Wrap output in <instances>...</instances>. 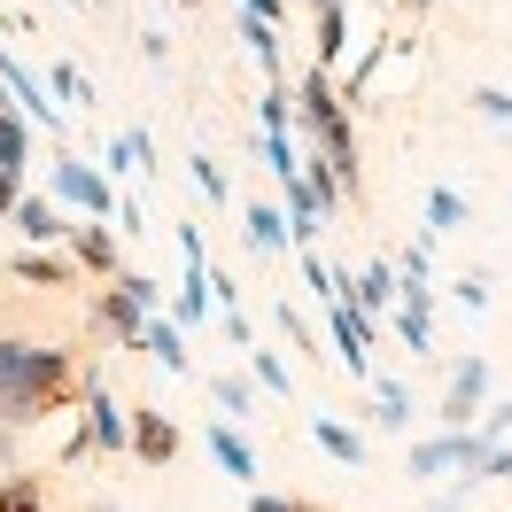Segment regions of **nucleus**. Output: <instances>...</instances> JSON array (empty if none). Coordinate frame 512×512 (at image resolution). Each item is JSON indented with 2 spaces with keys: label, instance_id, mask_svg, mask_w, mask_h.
<instances>
[{
  "label": "nucleus",
  "instance_id": "f257e3e1",
  "mask_svg": "<svg viewBox=\"0 0 512 512\" xmlns=\"http://www.w3.org/2000/svg\"><path fill=\"white\" fill-rule=\"evenodd\" d=\"M86 404V365L70 342H47L32 326H0V427H39V419Z\"/></svg>",
  "mask_w": 512,
  "mask_h": 512
},
{
  "label": "nucleus",
  "instance_id": "f03ea898",
  "mask_svg": "<svg viewBox=\"0 0 512 512\" xmlns=\"http://www.w3.org/2000/svg\"><path fill=\"white\" fill-rule=\"evenodd\" d=\"M489 458V443H481L474 427H443V435H427V443H412V458H404V474L412 481H435V474H466V489H474V466Z\"/></svg>",
  "mask_w": 512,
  "mask_h": 512
},
{
  "label": "nucleus",
  "instance_id": "7ed1b4c3",
  "mask_svg": "<svg viewBox=\"0 0 512 512\" xmlns=\"http://www.w3.org/2000/svg\"><path fill=\"white\" fill-rule=\"evenodd\" d=\"M55 202H70L78 218H117V187L86 156H55Z\"/></svg>",
  "mask_w": 512,
  "mask_h": 512
},
{
  "label": "nucleus",
  "instance_id": "20e7f679",
  "mask_svg": "<svg viewBox=\"0 0 512 512\" xmlns=\"http://www.w3.org/2000/svg\"><path fill=\"white\" fill-rule=\"evenodd\" d=\"M481 412H489V365H481V357H466V365H450L435 419H443V427H474Z\"/></svg>",
  "mask_w": 512,
  "mask_h": 512
},
{
  "label": "nucleus",
  "instance_id": "39448f33",
  "mask_svg": "<svg viewBox=\"0 0 512 512\" xmlns=\"http://www.w3.org/2000/svg\"><path fill=\"white\" fill-rule=\"evenodd\" d=\"M86 450H125V412L101 381H86V427L63 443V458H86Z\"/></svg>",
  "mask_w": 512,
  "mask_h": 512
},
{
  "label": "nucleus",
  "instance_id": "423d86ee",
  "mask_svg": "<svg viewBox=\"0 0 512 512\" xmlns=\"http://www.w3.org/2000/svg\"><path fill=\"white\" fill-rule=\"evenodd\" d=\"M326 326H334V357L350 365V381H373V357H365V350H373V319L334 295V303H326Z\"/></svg>",
  "mask_w": 512,
  "mask_h": 512
},
{
  "label": "nucleus",
  "instance_id": "0eeeda50",
  "mask_svg": "<svg viewBox=\"0 0 512 512\" xmlns=\"http://www.w3.org/2000/svg\"><path fill=\"white\" fill-rule=\"evenodd\" d=\"M125 450L140 466H171V458H179V427H171L156 404H132L125 412Z\"/></svg>",
  "mask_w": 512,
  "mask_h": 512
},
{
  "label": "nucleus",
  "instance_id": "6e6552de",
  "mask_svg": "<svg viewBox=\"0 0 512 512\" xmlns=\"http://www.w3.org/2000/svg\"><path fill=\"white\" fill-rule=\"evenodd\" d=\"M63 241H70V264H78V272H94V280H117V272H125V249H117V233L101 218H78Z\"/></svg>",
  "mask_w": 512,
  "mask_h": 512
},
{
  "label": "nucleus",
  "instance_id": "1a4fd4ad",
  "mask_svg": "<svg viewBox=\"0 0 512 512\" xmlns=\"http://www.w3.org/2000/svg\"><path fill=\"white\" fill-rule=\"evenodd\" d=\"M94 326L109 334V342L140 350V334H148V311H140V303H132V295L117 288V280H101V288H94Z\"/></svg>",
  "mask_w": 512,
  "mask_h": 512
},
{
  "label": "nucleus",
  "instance_id": "9d476101",
  "mask_svg": "<svg viewBox=\"0 0 512 512\" xmlns=\"http://www.w3.org/2000/svg\"><path fill=\"white\" fill-rule=\"evenodd\" d=\"M0 272H8L16 288H78V264H70V256H55V249H16Z\"/></svg>",
  "mask_w": 512,
  "mask_h": 512
},
{
  "label": "nucleus",
  "instance_id": "9b49d317",
  "mask_svg": "<svg viewBox=\"0 0 512 512\" xmlns=\"http://www.w3.org/2000/svg\"><path fill=\"white\" fill-rule=\"evenodd\" d=\"M16 233H24L32 249H55V241L70 233L63 202H55V194H24V202H16Z\"/></svg>",
  "mask_w": 512,
  "mask_h": 512
},
{
  "label": "nucleus",
  "instance_id": "f8f14e48",
  "mask_svg": "<svg viewBox=\"0 0 512 512\" xmlns=\"http://www.w3.org/2000/svg\"><path fill=\"white\" fill-rule=\"evenodd\" d=\"M210 458H218L225 481H256V450H249V435H241L233 419H210Z\"/></svg>",
  "mask_w": 512,
  "mask_h": 512
},
{
  "label": "nucleus",
  "instance_id": "ddd939ff",
  "mask_svg": "<svg viewBox=\"0 0 512 512\" xmlns=\"http://www.w3.org/2000/svg\"><path fill=\"white\" fill-rule=\"evenodd\" d=\"M350 303L365 311V319H373V311H388V303H396V264H381V256H373V264H357Z\"/></svg>",
  "mask_w": 512,
  "mask_h": 512
},
{
  "label": "nucleus",
  "instance_id": "4468645a",
  "mask_svg": "<svg viewBox=\"0 0 512 512\" xmlns=\"http://www.w3.org/2000/svg\"><path fill=\"white\" fill-rule=\"evenodd\" d=\"M311 443H319L326 458H334V466H365V435H357V427H342L334 412H319V419H311Z\"/></svg>",
  "mask_w": 512,
  "mask_h": 512
},
{
  "label": "nucleus",
  "instance_id": "2eb2a0df",
  "mask_svg": "<svg viewBox=\"0 0 512 512\" xmlns=\"http://www.w3.org/2000/svg\"><path fill=\"white\" fill-rule=\"evenodd\" d=\"M466 225H474V202H466V194L427 187V241H435V233H466Z\"/></svg>",
  "mask_w": 512,
  "mask_h": 512
},
{
  "label": "nucleus",
  "instance_id": "dca6fc26",
  "mask_svg": "<svg viewBox=\"0 0 512 512\" xmlns=\"http://www.w3.org/2000/svg\"><path fill=\"white\" fill-rule=\"evenodd\" d=\"M109 163H117V171H148V179H156L163 171V156H156V132H117V140H109Z\"/></svg>",
  "mask_w": 512,
  "mask_h": 512
},
{
  "label": "nucleus",
  "instance_id": "f3484780",
  "mask_svg": "<svg viewBox=\"0 0 512 512\" xmlns=\"http://www.w3.org/2000/svg\"><path fill=\"white\" fill-rule=\"evenodd\" d=\"M140 350H156V357H163V373H194V350H187V334H179L171 319H148Z\"/></svg>",
  "mask_w": 512,
  "mask_h": 512
},
{
  "label": "nucleus",
  "instance_id": "a211bd4d",
  "mask_svg": "<svg viewBox=\"0 0 512 512\" xmlns=\"http://www.w3.org/2000/svg\"><path fill=\"white\" fill-rule=\"evenodd\" d=\"M233 32L249 39V55H256V70H264V86H280V24H256V16H241Z\"/></svg>",
  "mask_w": 512,
  "mask_h": 512
},
{
  "label": "nucleus",
  "instance_id": "6ab92c4d",
  "mask_svg": "<svg viewBox=\"0 0 512 512\" xmlns=\"http://www.w3.org/2000/svg\"><path fill=\"white\" fill-rule=\"evenodd\" d=\"M249 249L256 256H280V249H288V218H280L272 202H249Z\"/></svg>",
  "mask_w": 512,
  "mask_h": 512
},
{
  "label": "nucleus",
  "instance_id": "aec40b11",
  "mask_svg": "<svg viewBox=\"0 0 512 512\" xmlns=\"http://www.w3.org/2000/svg\"><path fill=\"white\" fill-rule=\"evenodd\" d=\"M388 47H396V39H373V47H365V55L350 63V78H334L342 109H357V101H365V86H373V70H381V55H388Z\"/></svg>",
  "mask_w": 512,
  "mask_h": 512
},
{
  "label": "nucleus",
  "instance_id": "412c9836",
  "mask_svg": "<svg viewBox=\"0 0 512 512\" xmlns=\"http://www.w3.org/2000/svg\"><path fill=\"white\" fill-rule=\"evenodd\" d=\"M373 427H388V435L412 427V388L404 381H373Z\"/></svg>",
  "mask_w": 512,
  "mask_h": 512
},
{
  "label": "nucleus",
  "instance_id": "4be33fe9",
  "mask_svg": "<svg viewBox=\"0 0 512 512\" xmlns=\"http://www.w3.org/2000/svg\"><path fill=\"white\" fill-rule=\"evenodd\" d=\"M210 396H218V419H249L256 412V381H249V373H218Z\"/></svg>",
  "mask_w": 512,
  "mask_h": 512
},
{
  "label": "nucleus",
  "instance_id": "5701e85b",
  "mask_svg": "<svg viewBox=\"0 0 512 512\" xmlns=\"http://www.w3.org/2000/svg\"><path fill=\"white\" fill-rule=\"evenodd\" d=\"M32 163V132H24V117L0 101V171H24Z\"/></svg>",
  "mask_w": 512,
  "mask_h": 512
},
{
  "label": "nucleus",
  "instance_id": "b1692460",
  "mask_svg": "<svg viewBox=\"0 0 512 512\" xmlns=\"http://www.w3.org/2000/svg\"><path fill=\"white\" fill-rule=\"evenodd\" d=\"M0 512H55V505H47V481H39V474H8Z\"/></svg>",
  "mask_w": 512,
  "mask_h": 512
},
{
  "label": "nucleus",
  "instance_id": "393cba45",
  "mask_svg": "<svg viewBox=\"0 0 512 512\" xmlns=\"http://www.w3.org/2000/svg\"><path fill=\"white\" fill-rule=\"evenodd\" d=\"M249 381H256V388H272V396H288L295 373H288V365H280L272 350H249Z\"/></svg>",
  "mask_w": 512,
  "mask_h": 512
},
{
  "label": "nucleus",
  "instance_id": "a878e982",
  "mask_svg": "<svg viewBox=\"0 0 512 512\" xmlns=\"http://www.w3.org/2000/svg\"><path fill=\"white\" fill-rule=\"evenodd\" d=\"M256 117H264V132H288V117H295V101H288V78H280V86H264Z\"/></svg>",
  "mask_w": 512,
  "mask_h": 512
},
{
  "label": "nucleus",
  "instance_id": "bb28decb",
  "mask_svg": "<svg viewBox=\"0 0 512 512\" xmlns=\"http://www.w3.org/2000/svg\"><path fill=\"white\" fill-rule=\"evenodd\" d=\"M474 117L481 125H512V94L505 86H474Z\"/></svg>",
  "mask_w": 512,
  "mask_h": 512
},
{
  "label": "nucleus",
  "instance_id": "cd10ccee",
  "mask_svg": "<svg viewBox=\"0 0 512 512\" xmlns=\"http://www.w3.org/2000/svg\"><path fill=\"white\" fill-rule=\"evenodd\" d=\"M187 171H194V187L210 194V202H225V194H233V179L218 171V156H187Z\"/></svg>",
  "mask_w": 512,
  "mask_h": 512
},
{
  "label": "nucleus",
  "instance_id": "c85d7f7f",
  "mask_svg": "<svg viewBox=\"0 0 512 512\" xmlns=\"http://www.w3.org/2000/svg\"><path fill=\"white\" fill-rule=\"evenodd\" d=\"M427 272H435V241H427V233H419L412 249L396 256V280H427Z\"/></svg>",
  "mask_w": 512,
  "mask_h": 512
},
{
  "label": "nucleus",
  "instance_id": "c756f323",
  "mask_svg": "<svg viewBox=\"0 0 512 512\" xmlns=\"http://www.w3.org/2000/svg\"><path fill=\"white\" fill-rule=\"evenodd\" d=\"M264 163H272V179H295V163H303V156H295L288 132H264Z\"/></svg>",
  "mask_w": 512,
  "mask_h": 512
},
{
  "label": "nucleus",
  "instance_id": "7c9ffc66",
  "mask_svg": "<svg viewBox=\"0 0 512 512\" xmlns=\"http://www.w3.org/2000/svg\"><path fill=\"white\" fill-rule=\"evenodd\" d=\"M450 295H458V303H466V311H489V272H458V280H450Z\"/></svg>",
  "mask_w": 512,
  "mask_h": 512
},
{
  "label": "nucleus",
  "instance_id": "2f4dec72",
  "mask_svg": "<svg viewBox=\"0 0 512 512\" xmlns=\"http://www.w3.org/2000/svg\"><path fill=\"white\" fill-rule=\"evenodd\" d=\"M47 86H55L63 101H94V86H86V70H78V63H55V70H47Z\"/></svg>",
  "mask_w": 512,
  "mask_h": 512
},
{
  "label": "nucleus",
  "instance_id": "473e14b6",
  "mask_svg": "<svg viewBox=\"0 0 512 512\" xmlns=\"http://www.w3.org/2000/svg\"><path fill=\"white\" fill-rule=\"evenodd\" d=\"M303 288L319 295V303H334V264H326V256H311V249H303Z\"/></svg>",
  "mask_w": 512,
  "mask_h": 512
},
{
  "label": "nucleus",
  "instance_id": "72a5a7b5",
  "mask_svg": "<svg viewBox=\"0 0 512 512\" xmlns=\"http://www.w3.org/2000/svg\"><path fill=\"white\" fill-rule=\"evenodd\" d=\"M225 319V342H233V350H249L256 342V326H249V311H241V303H233V311H218Z\"/></svg>",
  "mask_w": 512,
  "mask_h": 512
},
{
  "label": "nucleus",
  "instance_id": "f704fd0d",
  "mask_svg": "<svg viewBox=\"0 0 512 512\" xmlns=\"http://www.w3.org/2000/svg\"><path fill=\"white\" fill-rule=\"evenodd\" d=\"M16 202H24V171H0V218H16Z\"/></svg>",
  "mask_w": 512,
  "mask_h": 512
},
{
  "label": "nucleus",
  "instance_id": "c9c22d12",
  "mask_svg": "<svg viewBox=\"0 0 512 512\" xmlns=\"http://www.w3.org/2000/svg\"><path fill=\"white\" fill-rule=\"evenodd\" d=\"M241 16H256V24H280V16H288V0H241Z\"/></svg>",
  "mask_w": 512,
  "mask_h": 512
},
{
  "label": "nucleus",
  "instance_id": "e433bc0d",
  "mask_svg": "<svg viewBox=\"0 0 512 512\" xmlns=\"http://www.w3.org/2000/svg\"><path fill=\"white\" fill-rule=\"evenodd\" d=\"M249 512H295V497H264V489H256V497H249Z\"/></svg>",
  "mask_w": 512,
  "mask_h": 512
},
{
  "label": "nucleus",
  "instance_id": "4c0bfd02",
  "mask_svg": "<svg viewBox=\"0 0 512 512\" xmlns=\"http://www.w3.org/2000/svg\"><path fill=\"white\" fill-rule=\"evenodd\" d=\"M295 512H326V505H319V497H295Z\"/></svg>",
  "mask_w": 512,
  "mask_h": 512
},
{
  "label": "nucleus",
  "instance_id": "58836bf2",
  "mask_svg": "<svg viewBox=\"0 0 512 512\" xmlns=\"http://www.w3.org/2000/svg\"><path fill=\"white\" fill-rule=\"evenodd\" d=\"M404 8H412V16H427V8H435V0H404Z\"/></svg>",
  "mask_w": 512,
  "mask_h": 512
},
{
  "label": "nucleus",
  "instance_id": "ea45409f",
  "mask_svg": "<svg viewBox=\"0 0 512 512\" xmlns=\"http://www.w3.org/2000/svg\"><path fill=\"white\" fill-rule=\"evenodd\" d=\"M86 512H117V505H86Z\"/></svg>",
  "mask_w": 512,
  "mask_h": 512
},
{
  "label": "nucleus",
  "instance_id": "a19ab883",
  "mask_svg": "<svg viewBox=\"0 0 512 512\" xmlns=\"http://www.w3.org/2000/svg\"><path fill=\"white\" fill-rule=\"evenodd\" d=\"M171 8H194V0H171Z\"/></svg>",
  "mask_w": 512,
  "mask_h": 512
}]
</instances>
